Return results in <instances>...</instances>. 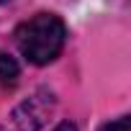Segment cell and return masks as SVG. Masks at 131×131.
<instances>
[{"instance_id": "obj_1", "label": "cell", "mask_w": 131, "mask_h": 131, "mask_svg": "<svg viewBox=\"0 0 131 131\" xmlns=\"http://www.w3.org/2000/svg\"><path fill=\"white\" fill-rule=\"evenodd\" d=\"M64 36H67V31H64L62 18H57L54 13H39L31 21L18 26L16 44L31 64L41 67V64H49L59 57L64 46Z\"/></svg>"}, {"instance_id": "obj_6", "label": "cell", "mask_w": 131, "mask_h": 131, "mask_svg": "<svg viewBox=\"0 0 131 131\" xmlns=\"http://www.w3.org/2000/svg\"><path fill=\"white\" fill-rule=\"evenodd\" d=\"M0 3H8V0H0Z\"/></svg>"}, {"instance_id": "obj_3", "label": "cell", "mask_w": 131, "mask_h": 131, "mask_svg": "<svg viewBox=\"0 0 131 131\" xmlns=\"http://www.w3.org/2000/svg\"><path fill=\"white\" fill-rule=\"evenodd\" d=\"M18 80V64L13 57L0 51V85H16Z\"/></svg>"}, {"instance_id": "obj_2", "label": "cell", "mask_w": 131, "mask_h": 131, "mask_svg": "<svg viewBox=\"0 0 131 131\" xmlns=\"http://www.w3.org/2000/svg\"><path fill=\"white\" fill-rule=\"evenodd\" d=\"M54 111V93L36 90L31 98H26L13 111V123L18 131H39Z\"/></svg>"}, {"instance_id": "obj_5", "label": "cell", "mask_w": 131, "mask_h": 131, "mask_svg": "<svg viewBox=\"0 0 131 131\" xmlns=\"http://www.w3.org/2000/svg\"><path fill=\"white\" fill-rule=\"evenodd\" d=\"M54 131H77V128H75V123H67V121H64V123H59Z\"/></svg>"}, {"instance_id": "obj_4", "label": "cell", "mask_w": 131, "mask_h": 131, "mask_svg": "<svg viewBox=\"0 0 131 131\" xmlns=\"http://www.w3.org/2000/svg\"><path fill=\"white\" fill-rule=\"evenodd\" d=\"M100 131H131V121L128 118H116V121L105 123Z\"/></svg>"}, {"instance_id": "obj_7", "label": "cell", "mask_w": 131, "mask_h": 131, "mask_svg": "<svg viewBox=\"0 0 131 131\" xmlns=\"http://www.w3.org/2000/svg\"><path fill=\"white\" fill-rule=\"evenodd\" d=\"M0 131H3V128H0Z\"/></svg>"}]
</instances>
